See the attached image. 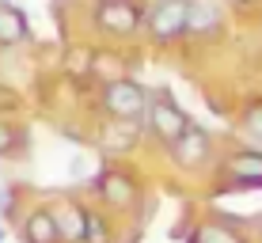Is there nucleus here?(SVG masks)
Listing matches in <instances>:
<instances>
[{
    "label": "nucleus",
    "mask_w": 262,
    "mask_h": 243,
    "mask_svg": "<svg viewBox=\"0 0 262 243\" xmlns=\"http://www.w3.org/2000/svg\"><path fill=\"white\" fill-rule=\"evenodd\" d=\"M84 239L88 243H106V224L95 217V213H84ZM80 239V243H84Z\"/></svg>",
    "instance_id": "f8f14e48"
},
{
    "label": "nucleus",
    "mask_w": 262,
    "mask_h": 243,
    "mask_svg": "<svg viewBox=\"0 0 262 243\" xmlns=\"http://www.w3.org/2000/svg\"><path fill=\"white\" fill-rule=\"evenodd\" d=\"M247 129L262 141V106H251V111H247Z\"/></svg>",
    "instance_id": "2eb2a0df"
},
{
    "label": "nucleus",
    "mask_w": 262,
    "mask_h": 243,
    "mask_svg": "<svg viewBox=\"0 0 262 243\" xmlns=\"http://www.w3.org/2000/svg\"><path fill=\"white\" fill-rule=\"evenodd\" d=\"M118 145H133V129H125V133H118V129H111L106 133V148H118Z\"/></svg>",
    "instance_id": "4468645a"
},
{
    "label": "nucleus",
    "mask_w": 262,
    "mask_h": 243,
    "mask_svg": "<svg viewBox=\"0 0 262 243\" xmlns=\"http://www.w3.org/2000/svg\"><path fill=\"white\" fill-rule=\"evenodd\" d=\"M190 243H239L232 232H224V228H202Z\"/></svg>",
    "instance_id": "ddd939ff"
},
{
    "label": "nucleus",
    "mask_w": 262,
    "mask_h": 243,
    "mask_svg": "<svg viewBox=\"0 0 262 243\" xmlns=\"http://www.w3.org/2000/svg\"><path fill=\"white\" fill-rule=\"evenodd\" d=\"M8 202H12V197H8V194H4V190H0V205H8Z\"/></svg>",
    "instance_id": "f3484780"
},
{
    "label": "nucleus",
    "mask_w": 262,
    "mask_h": 243,
    "mask_svg": "<svg viewBox=\"0 0 262 243\" xmlns=\"http://www.w3.org/2000/svg\"><path fill=\"white\" fill-rule=\"evenodd\" d=\"M228 171L239 179V183H255L262 186V156H251V152H243V156H236L228 164Z\"/></svg>",
    "instance_id": "1a4fd4ad"
},
{
    "label": "nucleus",
    "mask_w": 262,
    "mask_h": 243,
    "mask_svg": "<svg viewBox=\"0 0 262 243\" xmlns=\"http://www.w3.org/2000/svg\"><path fill=\"white\" fill-rule=\"evenodd\" d=\"M224 19L221 0H186V34H209Z\"/></svg>",
    "instance_id": "39448f33"
},
{
    "label": "nucleus",
    "mask_w": 262,
    "mask_h": 243,
    "mask_svg": "<svg viewBox=\"0 0 262 243\" xmlns=\"http://www.w3.org/2000/svg\"><path fill=\"white\" fill-rule=\"evenodd\" d=\"M0 243H4V232H0Z\"/></svg>",
    "instance_id": "a211bd4d"
},
{
    "label": "nucleus",
    "mask_w": 262,
    "mask_h": 243,
    "mask_svg": "<svg viewBox=\"0 0 262 243\" xmlns=\"http://www.w3.org/2000/svg\"><path fill=\"white\" fill-rule=\"evenodd\" d=\"M95 23L106 34H133L141 27V12L133 8V0H99Z\"/></svg>",
    "instance_id": "7ed1b4c3"
},
{
    "label": "nucleus",
    "mask_w": 262,
    "mask_h": 243,
    "mask_svg": "<svg viewBox=\"0 0 262 243\" xmlns=\"http://www.w3.org/2000/svg\"><path fill=\"white\" fill-rule=\"evenodd\" d=\"M144 111H148L152 129H156L164 141H175L179 133H183L186 125H190V118H186V114L179 111V106H171L167 99H156V103H152V106H144Z\"/></svg>",
    "instance_id": "20e7f679"
},
{
    "label": "nucleus",
    "mask_w": 262,
    "mask_h": 243,
    "mask_svg": "<svg viewBox=\"0 0 262 243\" xmlns=\"http://www.w3.org/2000/svg\"><path fill=\"white\" fill-rule=\"evenodd\" d=\"M8 148H12V129L0 125V152H8Z\"/></svg>",
    "instance_id": "dca6fc26"
},
{
    "label": "nucleus",
    "mask_w": 262,
    "mask_h": 243,
    "mask_svg": "<svg viewBox=\"0 0 262 243\" xmlns=\"http://www.w3.org/2000/svg\"><path fill=\"white\" fill-rule=\"evenodd\" d=\"M27 38V15L12 0H0V46H19Z\"/></svg>",
    "instance_id": "0eeeda50"
},
{
    "label": "nucleus",
    "mask_w": 262,
    "mask_h": 243,
    "mask_svg": "<svg viewBox=\"0 0 262 243\" xmlns=\"http://www.w3.org/2000/svg\"><path fill=\"white\" fill-rule=\"evenodd\" d=\"M103 103H106V111H111L114 118H141L148 99H144V92L133 80H114V84H106Z\"/></svg>",
    "instance_id": "f03ea898"
},
{
    "label": "nucleus",
    "mask_w": 262,
    "mask_h": 243,
    "mask_svg": "<svg viewBox=\"0 0 262 243\" xmlns=\"http://www.w3.org/2000/svg\"><path fill=\"white\" fill-rule=\"evenodd\" d=\"M23 232H27L31 243H57V232H53V217H50V213H34V217H27Z\"/></svg>",
    "instance_id": "9d476101"
},
{
    "label": "nucleus",
    "mask_w": 262,
    "mask_h": 243,
    "mask_svg": "<svg viewBox=\"0 0 262 243\" xmlns=\"http://www.w3.org/2000/svg\"><path fill=\"white\" fill-rule=\"evenodd\" d=\"M50 217H53V232L65 236V243H80V239H84V209L65 205V209L50 213Z\"/></svg>",
    "instance_id": "6e6552de"
},
{
    "label": "nucleus",
    "mask_w": 262,
    "mask_h": 243,
    "mask_svg": "<svg viewBox=\"0 0 262 243\" xmlns=\"http://www.w3.org/2000/svg\"><path fill=\"white\" fill-rule=\"evenodd\" d=\"M171 145H175V160H179V164L198 167V164L205 160V152H209V137H205L202 129H194V125H186V129L179 133Z\"/></svg>",
    "instance_id": "423d86ee"
},
{
    "label": "nucleus",
    "mask_w": 262,
    "mask_h": 243,
    "mask_svg": "<svg viewBox=\"0 0 262 243\" xmlns=\"http://www.w3.org/2000/svg\"><path fill=\"white\" fill-rule=\"evenodd\" d=\"M99 190H103V197H111L114 205H125L133 197V186H129V179H122V175H106L103 183H99Z\"/></svg>",
    "instance_id": "9b49d317"
},
{
    "label": "nucleus",
    "mask_w": 262,
    "mask_h": 243,
    "mask_svg": "<svg viewBox=\"0 0 262 243\" xmlns=\"http://www.w3.org/2000/svg\"><path fill=\"white\" fill-rule=\"evenodd\" d=\"M144 23H148V34L160 42L186 34V0H156L144 15Z\"/></svg>",
    "instance_id": "f257e3e1"
}]
</instances>
